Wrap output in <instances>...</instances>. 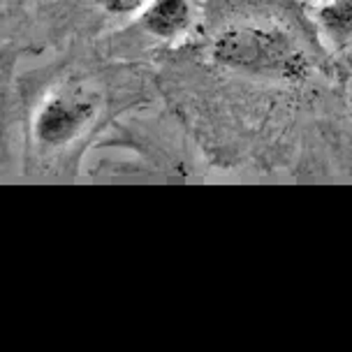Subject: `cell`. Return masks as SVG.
I'll return each instance as SVG.
<instances>
[{
  "mask_svg": "<svg viewBox=\"0 0 352 352\" xmlns=\"http://www.w3.org/2000/svg\"><path fill=\"white\" fill-rule=\"evenodd\" d=\"M190 23V3L188 0H151L142 14V26L151 35L172 40L181 35Z\"/></svg>",
  "mask_w": 352,
  "mask_h": 352,
  "instance_id": "cell-3",
  "label": "cell"
},
{
  "mask_svg": "<svg viewBox=\"0 0 352 352\" xmlns=\"http://www.w3.org/2000/svg\"><path fill=\"white\" fill-rule=\"evenodd\" d=\"M320 26L334 42L352 37V0H334L320 10Z\"/></svg>",
  "mask_w": 352,
  "mask_h": 352,
  "instance_id": "cell-4",
  "label": "cell"
},
{
  "mask_svg": "<svg viewBox=\"0 0 352 352\" xmlns=\"http://www.w3.org/2000/svg\"><path fill=\"white\" fill-rule=\"evenodd\" d=\"M220 65L276 79H301L308 72L306 56L278 30L232 28L213 44Z\"/></svg>",
  "mask_w": 352,
  "mask_h": 352,
  "instance_id": "cell-1",
  "label": "cell"
},
{
  "mask_svg": "<svg viewBox=\"0 0 352 352\" xmlns=\"http://www.w3.org/2000/svg\"><path fill=\"white\" fill-rule=\"evenodd\" d=\"M93 104L74 96H58L49 100L37 114L35 132L37 140L47 146H63L84 130L91 121Z\"/></svg>",
  "mask_w": 352,
  "mask_h": 352,
  "instance_id": "cell-2",
  "label": "cell"
},
{
  "mask_svg": "<svg viewBox=\"0 0 352 352\" xmlns=\"http://www.w3.org/2000/svg\"><path fill=\"white\" fill-rule=\"evenodd\" d=\"M109 12H116V14H128V12H135L140 10L144 3L148 0H100Z\"/></svg>",
  "mask_w": 352,
  "mask_h": 352,
  "instance_id": "cell-5",
  "label": "cell"
}]
</instances>
